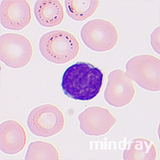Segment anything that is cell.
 I'll list each match as a JSON object with an SVG mask.
<instances>
[{"label": "cell", "instance_id": "1", "mask_svg": "<svg viewBox=\"0 0 160 160\" xmlns=\"http://www.w3.org/2000/svg\"><path fill=\"white\" fill-rule=\"evenodd\" d=\"M104 76L102 70L93 64L78 62L64 73L61 86L65 95L76 100L89 101L99 94Z\"/></svg>", "mask_w": 160, "mask_h": 160}, {"label": "cell", "instance_id": "2", "mask_svg": "<svg viewBox=\"0 0 160 160\" xmlns=\"http://www.w3.org/2000/svg\"><path fill=\"white\" fill-rule=\"evenodd\" d=\"M39 49L47 61L57 64L67 63L74 59L80 51L79 43L75 35L67 31L56 30L41 37Z\"/></svg>", "mask_w": 160, "mask_h": 160}, {"label": "cell", "instance_id": "3", "mask_svg": "<svg viewBox=\"0 0 160 160\" xmlns=\"http://www.w3.org/2000/svg\"><path fill=\"white\" fill-rule=\"evenodd\" d=\"M28 127L34 135L47 138L61 132L65 123L64 115L57 106L50 104L39 106L29 114Z\"/></svg>", "mask_w": 160, "mask_h": 160}, {"label": "cell", "instance_id": "4", "mask_svg": "<svg viewBox=\"0 0 160 160\" xmlns=\"http://www.w3.org/2000/svg\"><path fill=\"white\" fill-rule=\"evenodd\" d=\"M33 49L30 40L19 33H7L0 38V57L7 66L20 68L31 61Z\"/></svg>", "mask_w": 160, "mask_h": 160}, {"label": "cell", "instance_id": "5", "mask_svg": "<svg viewBox=\"0 0 160 160\" xmlns=\"http://www.w3.org/2000/svg\"><path fill=\"white\" fill-rule=\"evenodd\" d=\"M81 37L88 48L99 52L112 49L119 39L115 26L110 22L102 19L92 20L86 23L81 30Z\"/></svg>", "mask_w": 160, "mask_h": 160}, {"label": "cell", "instance_id": "6", "mask_svg": "<svg viewBox=\"0 0 160 160\" xmlns=\"http://www.w3.org/2000/svg\"><path fill=\"white\" fill-rule=\"evenodd\" d=\"M127 76L139 86L151 91L160 90V60L149 55L130 59L126 66Z\"/></svg>", "mask_w": 160, "mask_h": 160}, {"label": "cell", "instance_id": "7", "mask_svg": "<svg viewBox=\"0 0 160 160\" xmlns=\"http://www.w3.org/2000/svg\"><path fill=\"white\" fill-rule=\"evenodd\" d=\"M135 92L133 82L123 71L115 70L109 74L104 93L109 104L117 108L127 105L133 99Z\"/></svg>", "mask_w": 160, "mask_h": 160}, {"label": "cell", "instance_id": "8", "mask_svg": "<svg viewBox=\"0 0 160 160\" xmlns=\"http://www.w3.org/2000/svg\"><path fill=\"white\" fill-rule=\"evenodd\" d=\"M0 9L1 23L7 29L20 31L31 22V8L26 0H3Z\"/></svg>", "mask_w": 160, "mask_h": 160}, {"label": "cell", "instance_id": "9", "mask_svg": "<svg viewBox=\"0 0 160 160\" xmlns=\"http://www.w3.org/2000/svg\"><path fill=\"white\" fill-rule=\"evenodd\" d=\"M81 130L86 134L99 136L108 132L116 121L108 109L100 106L89 108L79 116Z\"/></svg>", "mask_w": 160, "mask_h": 160}, {"label": "cell", "instance_id": "10", "mask_svg": "<svg viewBox=\"0 0 160 160\" xmlns=\"http://www.w3.org/2000/svg\"><path fill=\"white\" fill-rule=\"evenodd\" d=\"M1 150L3 153L12 155L21 152L27 143V133L18 122L10 119L1 124Z\"/></svg>", "mask_w": 160, "mask_h": 160}, {"label": "cell", "instance_id": "11", "mask_svg": "<svg viewBox=\"0 0 160 160\" xmlns=\"http://www.w3.org/2000/svg\"><path fill=\"white\" fill-rule=\"evenodd\" d=\"M33 9L35 18L45 27L58 26L64 19L63 7L59 1L38 0L35 2Z\"/></svg>", "mask_w": 160, "mask_h": 160}, {"label": "cell", "instance_id": "12", "mask_svg": "<svg viewBox=\"0 0 160 160\" xmlns=\"http://www.w3.org/2000/svg\"><path fill=\"white\" fill-rule=\"evenodd\" d=\"M99 3V1H65L67 15L77 21H84L92 16L97 10Z\"/></svg>", "mask_w": 160, "mask_h": 160}, {"label": "cell", "instance_id": "13", "mask_svg": "<svg viewBox=\"0 0 160 160\" xmlns=\"http://www.w3.org/2000/svg\"><path fill=\"white\" fill-rule=\"evenodd\" d=\"M59 153L51 144L39 140L31 142L28 147L25 160H58Z\"/></svg>", "mask_w": 160, "mask_h": 160}]
</instances>
